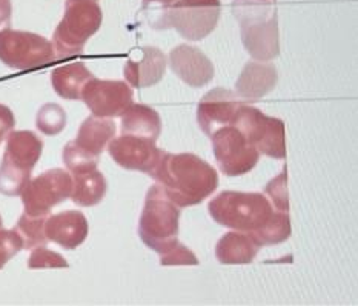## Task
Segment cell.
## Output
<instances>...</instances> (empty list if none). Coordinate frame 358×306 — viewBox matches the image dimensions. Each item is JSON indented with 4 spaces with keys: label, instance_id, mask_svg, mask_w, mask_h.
<instances>
[{
    "label": "cell",
    "instance_id": "25",
    "mask_svg": "<svg viewBox=\"0 0 358 306\" xmlns=\"http://www.w3.org/2000/svg\"><path fill=\"white\" fill-rule=\"evenodd\" d=\"M45 221L46 217H34L23 213L15 225V231L23 240V248L34 249L37 246H45L48 243V239L45 235Z\"/></svg>",
    "mask_w": 358,
    "mask_h": 306
},
{
    "label": "cell",
    "instance_id": "18",
    "mask_svg": "<svg viewBox=\"0 0 358 306\" xmlns=\"http://www.w3.org/2000/svg\"><path fill=\"white\" fill-rule=\"evenodd\" d=\"M277 82V68L269 62H248L236 82V94L246 102H257L274 90Z\"/></svg>",
    "mask_w": 358,
    "mask_h": 306
},
{
    "label": "cell",
    "instance_id": "1",
    "mask_svg": "<svg viewBox=\"0 0 358 306\" xmlns=\"http://www.w3.org/2000/svg\"><path fill=\"white\" fill-rule=\"evenodd\" d=\"M151 177L163 186L171 202L178 208L199 205L219 186L215 168L189 153H163Z\"/></svg>",
    "mask_w": 358,
    "mask_h": 306
},
{
    "label": "cell",
    "instance_id": "13",
    "mask_svg": "<svg viewBox=\"0 0 358 306\" xmlns=\"http://www.w3.org/2000/svg\"><path fill=\"white\" fill-rule=\"evenodd\" d=\"M108 151H110L113 160L122 168L145 172L148 176H151L165 153L157 148L154 140L131 134L114 137L108 144Z\"/></svg>",
    "mask_w": 358,
    "mask_h": 306
},
{
    "label": "cell",
    "instance_id": "3",
    "mask_svg": "<svg viewBox=\"0 0 358 306\" xmlns=\"http://www.w3.org/2000/svg\"><path fill=\"white\" fill-rule=\"evenodd\" d=\"M180 208L166 195L160 183L148 190L145 207L138 221V235L148 248L159 254L178 243Z\"/></svg>",
    "mask_w": 358,
    "mask_h": 306
},
{
    "label": "cell",
    "instance_id": "7",
    "mask_svg": "<svg viewBox=\"0 0 358 306\" xmlns=\"http://www.w3.org/2000/svg\"><path fill=\"white\" fill-rule=\"evenodd\" d=\"M0 60L14 69H36L56 60L52 42L28 31L0 29Z\"/></svg>",
    "mask_w": 358,
    "mask_h": 306
},
{
    "label": "cell",
    "instance_id": "11",
    "mask_svg": "<svg viewBox=\"0 0 358 306\" xmlns=\"http://www.w3.org/2000/svg\"><path fill=\"white\" fill-rule=\"evenodd\" d=\"M217 165L224 176L237 177L252 171L259 163L260 153L248 142L236 125H227L211 136Z\"/></svg>",
    "mask_w": 358,
    "mask_h": 306
},
{
    "label": "cell",
    "instance_id": "35",
    "mask_svg": "<svg viewBox=\"0 0 358 306\" xmlns=\"http://www.w3.org/2000/svg\"><path fill=\"white\" fill-rule=\"evenodd\" d=\"M0 228H2V217H0Z\"/></svg>",
    "mask_w": 358,
    "mask_h": 306
},
{
    "label": "cell",
    "instance_id": "5",
    "mask_svg": "<svg viewBox=\"0 0 358 306\" xmlns=\"http://www.w3.org/2000/svg\"><path fill=\"white\" fill-rule=\"evenodd\" d=\"M103 13L97 0H66L65 14L52 36L56 56L83 53L85 45L102 27Z\"/></svg>",
    "mask_w": 358,
    "mask_h": 306
},
{
    "label": "cell",
    "instance_id": "20",
    "mask_svg": "<svg viewBox=\"0 0 358 306\" xmlns=\"http://www.w3.org/2000/svg\"><path fill=\"white\" fill-rule=\"evenodd\" d=\"M115 137V123L111 119L105 117L91 116L85 120L77 137L73 142L80 148L82 151L88 153L94 157H100L108 144Z\"/></svg>",
    "mask_w": 358,
    "mask_h": 306
},
{
    "label": "cell",
    "instance_id": "24",
    "mask_svg": "<svg viewBox=\"0 0 358 306\" xmlns=\"http://www.w3.org/2000/svg\"><path fill=\"white\" fill-rule=\"evenodd\" d=\"M252 239L259 243L260 246L278 245L291 237V217L289 213L283 211H274L269 221L264 223L260 230L249 232Z\"/></svg>",
    "mask_w": 358,
    "mask_h": 306
},
{
    "label": "cell",
    "instance_id": "32",
    "mask_svg": "<svg viewBox=\"0 0 358 306\" xmlns=\"http://www.w3.org/2000/svg\"><path fill=\"white\" fill-rule=\"evenodd\" d=\"M23 249V240L15 230L0 228V270Z\"/></svg>",
    "mask_w": 358,
    "mask_h": 306
},
{
    "label": "cell",
    "instance_id": "17",
    "mask_svg": "<svg viewBox=\"0 0 358 306\" xmlns=\"http://www.w3.org/2000/svg\"><path fill=\"white\" fill-rule=\"evenodd\" d=\"M88 221L80 211H64V213L46 217L45 235L48 242H54L65 249H76L88 237Z\"/></svg>",
    "mask_w": 358,
    "mask_h": 306
},
{
    "label": "cell",
    "instance_id": "2",
    "mask_svg": "<svg viewBox=\"0 0 358 306\" xmlns=\"http://www.w3.org/2000/svg\"><path fill=\"white\" fill-rule=\"evenodd\" d=\"M232 13L240 25L241 42L254 60L278 57L277 0H234Z\"/></svg>",
    "mask_w": 358,
    "mask_h": 306
},
{
    "label": "cell",
    "instance_id": "21",
    "mask_svg": "<svg viewBox=\"0 0 358 306\" xmlns=\"http://www.w3.org/2000/svg\"><path fill=\"white\" fill-rule=\"evenodd\" d=\"M122 134H131L157 140L162 131V120L154 108L132 104L122 116Z\"/></svg>",
    "mask_w": 358,
    "mask_h": 306
},
{
    "label": "cell",
    "instance_id": "4",
    "mask_svg": "<svg viewBox=\"0 0 358 306\" xmlns=\"http://www.w3.org/2000/svg\"><path fill=\"white\" fill-rule=\"evenodd\" d=\"M208 209L217 223L241 232L260 230L274 213L266 195L238 191H223L215 195Z\"/></svg>",
    "mask_w": 358,
    "mask_h": 306
},
{
    "label": "cell",
    "instance_id": "23",
    "mask_svg": "<svg viewBox=\"0 0 358 306\" xmlns=\"http://www.w3.org/2000/svg\"><path fill=\"white\" fill-rule=\"evenodd\" d=\"M106 188V179L97 169L83 172V174H76L73 176V190L69 199L76 205L94 207L103 200Z\"/></svg>",
    "mask_w": 358,
    "mask_h": 306
},
{
    "label": "cell",
    "instance_id": "16",
    "mask_svg": "<svg viewBox=\"0 0 358 306\" xmlns=\"http://www.w3.org/2000/svg\"><path fill=\"white\" fill-rule=\"evenodd\" d=\"M168 59L155 46H140L131 53L123 68V76L134 88L157 85L166 71Z\"/></svg>",
    "mask_w": 358,
    "mask_h": 306
},
{
    "label": "cell",
    "instance_id": "27",
    "mask_svg": "<svg viewBox=\"0 0 358 306\" xmlns=\"http://www.w3.org/2000/svg\"><path fill=\"white\" fill-rule=\"evenodd\" d=\"M62 155H64V163L66 165V168L73 176L97 169L99 159H100V157H94L82 151L80 148L73 142V140L64 148V154Z\"/></svg>",
    "mask_w": 358,
    "mask_h": 306
},
{
    "label": "cell",
    "instance_id": "34",
    "mask_svg": "<svg viewBox=\"0 0 358 306\" xmlns=\"http://www.w3.org/2000/svg\"><path fill=\"white\" fill-rule=\"evenodd\" d=\"M11 14H13L11 0H0V29L10 23Z\"/></svg>",
    "mask_w": 358,
    "mask_h": 306
},
{
    "label": "cell",
    "instance_id": "30",
    "mask_svg": "<svg viewBox=\"0 0 358 306\" xmlns=\"http://www.w3.org/2000/svg\"><path fill=\"white\" fill-rule=\"evenodd\" d=\"M266 193L271 199V205L277 211L289 213V199H287V172L283 169L277 177L271 180L266 186Z\"/></svg>",
    "mask_w": 358,
    "mask_h": 306
},
{
    "label": "cell",
    "instance_id": "31",
    "mask_svg": "<svg viewBox=\"0 0 358 306\" xmlns=\"http://www.w3.org/2000/svg\"><path fill=\"white\" fill-rule=\"evenodd\" d=\"M160 256H162L160 257L162 266H196V265H199L197 256L194 254L188 246L180 245V243H176L173 248Z\"/></svg>",
    "mask_w": 358,
    "mask_h": 306
},
{
    "label": "cell",
    "instance_id": "8",
    "mask_svg": "<svg viewBox=\"0 0 358 306\" xmlns=\"http://www.w3.org/2000/svg\"><path fill=\"white\" fill-rule=\"evenodd\" d=\"M232 125L243 132L248 142L257 148V151L272 159H285V123L277 117L263 114L260 109L241 105Z\"/></svg>",
    "mask_w": 358,
    "mask_h": 306
},
{
    "label": "cell",
    "instance_id": "6",
    "mask_svg": "<svg viewBox=\"0 0 358 306\" xmlns=\"http://www.w3.org/2000/svg\"><path fill=\"white\" fill-rule=\"evenodd\" d=\"M42 151V139L33 131H11L6 137V150L0 163V193L20 195L31 180Z\"/></svg>",
    "mask_w": 358,
    "mask_h": 306
},
{
    "label": "cell",
    "instance_id": "29",
    "mask_svg": "<svg viewBox=\"0 0 358 306\" xmlns=\"http://www.w3.org/2000/svg\"><path fill=\"white\" fill-rule=\"evenodd\" d=\"M29 270L43 268H68V262L56 251L46 249L45 246H37L33 249L28 260Z\"/></svg>",
    "mask_w": 358,
    "mask_h": 306
},
{
    "label": "cell",
    "instance_id": "26",
    "mask_svg": "<svg viewBox=\"0 0 358 306\" xmlns=\"http://www.w3.org/2000/svg\"><path fill=\"white\" fill-rule=\"evenodd\" d=\"M36 125L46 136H56L64 131L66 125L65 109L57 104H46L38 109Z\"/></svg>",
    "mask_w": 358,
    "mask_h": 306
},
{
    "label": "cell",
    "instance_id": "12",
    "mask_svg": "<svg viewBox=\"0 0 358 306\" xmlns=\"http://www.w3.org/2000/svg\"><path fill=\"white\" fill-rule=\"evenodd\" d=\"M132 88L122 81H99L92 77L82 88L80 99L90 108L92 116L113 119L122 116L134 104Z\"/></svg>",
    "mask_w": 358,
    "mask_h": 306
},
{
    "label": "cell",
    "instance_id": "28",
    "mask_svg": "<svg viewBox=\"0 0 358 306\" xmlns=\"http://www.w3.org/2000/svg\"><path fill=\"white\" fill-rule=\"evenodd\" d=\"M174 2L176 0H142V11L151 28L169 29L168 13Z\"/></svg>",
    "mask_w": 358,
    "mask_h": 306
},
{
    "label": "cell",
    "instance_id": "15",
    "mask_svg": "<svg viewBox=\"0 0 358 306\" xmlns=\"http://www.w3.org/2000/svg\"><path fill=\"white\" fill-rule=\"evenodd\" d=\"M168 57L171 69L186 85L201 88L214 78V64L197 46L188 43L177 45L176 48L171 50Z\"/></svg>",
    "mask_w": 358,
    "mask_h": 306
},
{
    "label": "cell",
    "instance_id": "9",
    "mask_svg": "<svg viewBox=\"0 0 358 306\" xmlns=\"http://www.w3.org/2000/svg\"><path fill=\"white\" fill-rule=\"evenodd\" d=\"M220 0H176L168 13L169 28L188 41H201L219 25Z\"/></svg>",
    "mask_w": 358,
    "mask_h": 306
},
{
    "label": "cell",
    "instance_id": "33",
    "mask_svg": "<svg viewBox=\"0 0 358 306\" xmlns=\"http://www.w3.org/2000/svg\"><path fill=\"white\" fill-rule=\"evenodd\" d=\"M14 125L15 119L11 109L5 105H0V142L5 139V136L10 134Z\"/></svg>",
    "mask_w": 358,
    "mask_h": 306
},
{
    "label": "cell",
    "instance_id": "14",
    "mask_svg": "<svg viewBox=\"0 0 358 306\" xmlns=\"http://www.w3.org/2000/svg\"><path fill=\"white\" fill-rule=\"evenodd\" d=\"M243 104L245 102H241L234 91L224 88L211 90L199 104V127L206 136H213L219 128L234 123L238 108Z\"/></svg>",
    "mask_w": 358,
    "mask_h": 306
},
{
    "label": "cell",
    "instance_id": "19",
    "mask_svg": "<svg viewBox=\"0 0 358 306\" xmlns=\"http://www.w3.org/2000/svg\"><path fill=\"white\" fill-rule=\"evenodd\" d=\"M260 248L249 232L231 231L217 243L215 257L223 265H248L257 257Z\"/></svg>",
    "mask_w": 358,
    "mask_h": 306
},
{
    "label": "cell",
    "instance_id": "10",
    "mask_svg": "<svg viewBox=\"0 0 358 306\" xmlns=\"http://www.w3.org/2000/svg\"><path fill=\"white\" fill-rule=\"evenodd\" d=\"M73 190V176L65 169H50L29 180L20 193L23 208L28 216L48 217L50 211L69 199Z\"/></svg>",
    "mask_w": 358,
    "mask_h": 306
},
{
    "label": "cell",
    "instance_id": "22",
    "mask_svg": "<svg viewBox=\"0 0 358 306\" xmlns=\"http://www.w3.org/2000/svg\"><path fill=\"white\" fill-rule=\"evenodd\" d=\"M94 76L83 62H74L64 67H59L51 74L52 88L62 99L66 100H79L82 88L90 78Z\"/></svg>",
    "mask_w": 358,
    "mask_h": 306
}]
</instances>
